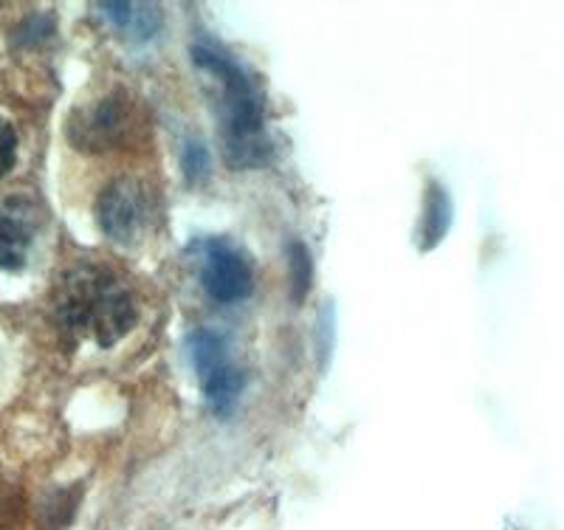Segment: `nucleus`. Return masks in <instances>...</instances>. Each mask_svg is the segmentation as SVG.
<instances>
[{
    "instance_id": "nucleus-3",
    "label": "nucleus",
    "mask_w": 564,
    "mask_h": 530,
    "mask_svg": "<svg viewBox=\"0 0 564 530\" xmlns=\"http://www.w3.org/2000/svg\"><path fill=\"white\" fill-rule=\"evenodd\" d=\"M139 125L141 116L133 99L124 90H113L70 116L68 139L85 153H108L135 139Z\"/></svg>"
},
{
    "instance_id": "nucleus-7",
    "label": "nucleus",
    "mask_w": 564,
    "mask_h": 530,
    "mask_svg": "<svg viewBox=\"0 0 564 530\" xmlns=\"http://www.w3.org/2000/svg\"><path fill=\"white\" fill-rule=\"evenodd\" d=\"M34 237H37V220L29 201H0V271L26 269Z\"/></svg>"
},
{
    "instance_id": "nucleus-10",
    "label": "nucleus",
    "mask_w": 564,
    "mask_h": 530,
    "mask_svg": "<svg viewBox=\"0 0 564 530\" xmlns=\"http://www.w3.org/2000/svg\"><path fill=\"white\" fill-rule=\"evenodd\" d=\"M181 170L189 184H200L209 175V150L200 139H189L181 150Z\"/></svg>"
},
{
    "instance_id": "nucleus-11",
    "label": "nucleus",
    "mask_w": 564,
    "mask_h": 530,
    "mask_svg": "<svg viewBox=\"0 0 564 530\" xmlns=\"http://www.w3.org/2000/svg\"><path fill=\"white\" fill-rule=\"evenodd\" d=\"M161 9L155 3H135V20L130 32L135 34V40H150L161 32Z\"/></svg>"
},
{
    "instance_id": "nucleus-8",
    "label": "nucleus",
    "mask_w": 564,
    "mask_h": 530,
    "mask_svg": "<svg viewBox=\"0 0 564 530\" xmlns=\"http://www.w3.org/2000/svg\"><path fill=\"white\" fill-rule=\"evenodd\" d=\"M452 220H455V206H452L449 192L443 190V184L430 181L426 184V195H423V218L417 226L421 235V251H432L441 246V240L449 235Z\"/></svg>"
},
{
    "instance_id": "nucleus-6",
    "label": "nucleus",
    "mask_w": 564,
    "mask_h": 530,
    "mask_svg": "<svg viewBox=\"0 0 564 530\" xmlns=\"http://www.w3.org/2000/svg\"><path fill=\"white\" fill-rule=\"evenodd\" d=\"M200 282H204L206 296L218 305H238V302L249 300V294L254 291V269L243 251L235 249L229 240L215 237L204 244Z\"/></svg>"
},
{
    "instance_id": "nucleus-4",
    "label": "nucleus",
    "mask_w": 564,
    "mask_h": 530,
    "mask_svg": "<svg viewBox=\"0 0 564 530\" xmlns=\"http://www.w3.org/2000/svg\"><path fill=\"white\" fill-rule=\"evenodd\" d=\"M189 356L212 412L218 418H229L246 390V372L229 358L224 336L200 327L189 336Z\"/></svg>"
},
{
    "instance_id": "nucleus-5",
    "label": "nucleus",
    "mask_w": 564,
    "mask_h": 530,
    "mask_svg": "<svg viewBox=\"0 0 564 530\" xmlns=\"http://www.w3.org/2000/svg\"><path fill=\"white\" fill-rule=\"evenodd\" d=\"M150 215H153L150 192L135 179L110 181L97 201L99 229L116 246L139 244L150 226Z\"/></svg>"
},
{
    "instance_id": "nucleus-1",
    "label": "nucleus",
    "mask_w": 564,
    "mask_h": 530,
    "mask_svg": "<svg viewBox=\"0 0 564 530\" xmlns=\"http://www.w3.org/2000/svg\"><path fill=\"white\" fill-rule=\"evenodd\" d=\"M193 60L218 83L220 144L226 164L235 170H254L271 161V141L265 136V96L257 77L226 48L195 43Z\"/></svg>"
},
{
    "instance_id": "nucleus-2",
    "label": "nucleus",
    "mask_w": 564,
    "mask_h": 530,
    "mask_svg": "<svg viewBox=\"0 0 564 530\" xmlns=\"http://www.w3.org/2000/svg\"><path fill=\"white\" fill-rule=\"evenodd\" d=\"M54 320L74 339L113 347L135 327L139 305L133 291L113 271L77 266L54 291Z\"/></svg>"
},
{
    "instance_id": "nucleus-9",
    "label": "nucleus",
    "mask_w": 564,
    "mask_h": 530,
    "mask_svg": "<svg viewBox=\"0 0 564 530\" xmlns=\"http://www.w3.org/2000/svg\"><path fill=\"white\" fill-rule=\"evenodd\" d=\"M289 280H291V300L300 305L308 296L311 285H314V257H311L308 246L302 240H291L289 244Z\"/></svg>"
},
{
    "instance_id": "nucleus-12",
    "label": "nucleus",
    "mask_w": 564,
    "mask_h": 530,
    "mask_svg": "<svg viewBox=\"0 0 564 530\" xmlns=\"http://www.w3.org/2000/svg\"><path fill=\"white\" fill-rule=\"evenodd\" d=\"M14 161H18V133L12 125L0 116V179L12 173Z\"/></svg>"
},
{
    "instance_id": "nucleus-13",
    "label": "nucleus",
    "mask_w": 564,
    "mask_h": 530,
    "mask_svg": "<svg viewBox=\"0 0 564 530\" xmlns=\"http://www.w3.org/2000/svg\"><path fill=\"white\" fill-rule=\"evenodd\" d=\"M97 7L116 29H122V32H130V29H133L135 3H97Z\"/></svg>"
}]
</instances>
